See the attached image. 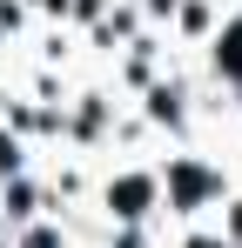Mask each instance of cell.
<instances>
[{
  "label": "cell",
  "mask_w": 242,
  "mask_h": 248,
  "mask_svg": "<svg viewBox=\"0 0 242 248\" xmlns=\"http://www.w3.org/2000/svg\"><path fill=\"white\" fill-rule=\"evenodd\" d=\"M215 54H222V67H229V74L242 81V20L229 27V34H222V47H215Z\"/></svg>",
  "instance_id": "3"
},
{
  "label": "cell",
  "mask_w": 242,
  "mask_h": 248,
  "mask_svg": "<svg viewBox=\"0 0 242 248\" xmlns=\"http://www.w3.org/2000/svg\"><path fill=\"white\" fill-rule=\"evenodd\" d=\"M14 168H20V148H14V141L0 134V174H14Z\"/></svg>",
  "instance_id": "4"
},
{
  "label": "cell",
  "mask_w": 242,
  "mask_h": 248,
  "mask_svg": "<svg viewBox=\"0 0 242 248\" xmlns=\"http://www.w3.org/2000/svg\"><path fill=\"white\" fill-rule=\"evenodd\" d=\"M189 248H222V242H208V235H202V242H189Z\"/></svg>",
  "instance_id": "5"
},
{
  "label": "cell",
  "mask_w": 242,
  "mask_h": 248,
  "mask_svg": "<svg viewBox=\"0 0 242 248\" xmlns=\"http://www.w3.org/2000/svg\"><path fill=\"white\" fill-rule=\"evenodd\" d=\"M168 181H175V202H182V208H195L202 195H215V181H208V174H202L195 161H182L175 174H168Z\"/></svg>",
  "instance_id": "2"
},
{
  "label": "cell",
  "mask_w": 242,
  "mask_h": 248,
  "mask_svg": "<svg viewBox=\"0 0 242 248\" xmlns=\"http://www.w3.org/2000/svg\"><path fill=\"white\" fill-rule=\"evenodd\" d=\"M148 202H155V174H121L115 188H108V208H115L121 221H141Z\"/></svg>",
  "instance_id": "1"
}]
</instances>
